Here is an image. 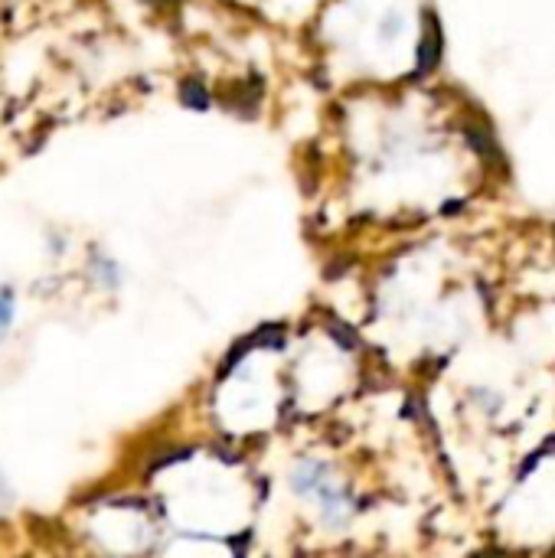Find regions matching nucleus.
<instances>
[{"label": "nucleus", "instance_id": "obj_1", "mask_svg": "<svg viewBox=\"0 0 555 558\" xmlns=\"http://www.w3.org/2000/svg\"><path fill=\"white\" fill-rule=\"evenodd\" d=\"M438 49H441V36H438V23L435 17H428V36H425V43H422V69H431L438 62Z\"/></svg>", "mask_w": 555, "mask_h": 558}, {"label": "nucleus", "instance_id": "obj_2", "mask_svg": "<svg viewBox=\"0 0 555 558\" xmlns=\"http://www.w3.org/2000/svg\"><path fill=\"white\" fill-rule=\"evenodd\" d=\"M10 320H14V294L0 291V340H4V333L10 330Z\"/></svg>", "mask_w": 555, "mask_h": 558}, {"label": "nucleus", "instance_id": "obj_3", "mask_svg": "<svg viewBox=\"0 0 555 558\" xmlns=\"http://www.w3.org/2000/svg\"><path fill=\"white\" fill-rule=\"evenodd\" d=\"M183 98H187V102L196 105V108H203V105H206V92L200 89V85H193V82L187 85V89H183Z\"/></svg>", "mask_w": 555, "mask_h": 558}]
</instances>
